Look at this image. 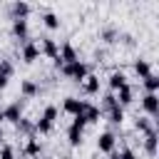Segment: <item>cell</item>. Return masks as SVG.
Masks as SVG:
<instances>
[{
	"label": "cell",
	"mask_w": 159,
	"mask_h": 159,
	"mask_svg": "<svg viewBox=\"0 0 159 159\" xmlns=\"http://www.w3.org/2000/svg\"><path fill=\"white\" fill-rule=\"evenodd\" d=\"M99 112H104L107 119H109L112 124H122V122H124V107L117 102L114 92H107V94L102 97V107H99Z\"/></svg>",
	"instance_id": "cell-1"
},
{
	"label": "cell",
	"mask_w": 159,
	"mask_h": 159,
	"mask_svg": "<svg viewBox=\"0 0 159 159\" xmlns=\"http://www.w3.org/2000/svg\"><path fill=\"white\" fill-rule=\"evenodd\" d=\"M55 119H57V107L55 104H47L40 114V119L35 122V134H50L52 127H55Z\"/></svg>",
	"instance_id": "cell-2"
},
{
	"label": "cell",
	"mask_w": 159,
	"mask_h": 159,
	"mask_svg": "<svg viewBox=\"0 0 159 159\" xmlns=\"http://www.w3.org/2000/svg\"><path fill=\"white\" fill-rule=\"evenodd\" d=\"M60 72H62L65 77L75 80V82H82V80L89 75V65H84L82 60H75V62H70V65H62Z\"/></svg>",
	"instance_id": "cell-3"
},
{
	"label": "cell",
	"mask_w": 159,
	"mask_h": 159,
	"mask_svg": "<svg viewBox=\"0 0 159 159\" xmlns=\"http://www.w3.org/2000/svg\"><path fill=\"white\" fill-rule=\"evenodd\" d=\"M84 119H82V114H77V117H72V124L67 127V142H70V147H80V142H82V132H84Z\"/></svg>",
	"instance_id": "cell-4"
},
{
	"label": "cell",
	"mask_w": 159,
	"mask_h": 159,
	"mask_svg": "<svg viewBox=\"0 0 159 159\" xmlns=\"http://www.w3.org/2000/svg\"><path fill=\"white\" fill-rule=\"evenodd\" d=\"M10 17L12 20H27V15L32 12V5L30 2H25V0H15L12 5H10Z\"/></svg>",
	"instance_id": "cell-5"
},
{
	"label": "cell",
	"mask_w": 159,
	"mask_h": 159,
	"mask_svg": "<svg viewBox=\"0 0 159 159\" xmlns=\"http://www.w3.org/2000/svg\"><path fill=\"white\" fill-rule=\"evenodd\" d=\"M42 42L37 45L40 47V55H45V57H50V60H57L60 57V45L52 40V37H40Z\"/></svg>",
	"instance_id": "cell-6"
},
{
	"label": "cell",
	"mask_w": 159,
	"mask_h": 159,
	"mask_svg": "<svg viewBox=\"0 0 159 159\" xmlns=\"http://www.w3.org/2000/svg\"><path fill=\"white\" fill-rule=\"evenodd\" d=\"M2 119H7L10 124H17L20 119H22V102L17 99V102H10L5 109H2Z\"/></svg>",
	"instance_id": "cell-7"
},
{
	"label": "cell",
	"mask_w": 159,
	"mask_h": 159,
	"mask_svg": "<svg viewBox=\"0 0 159 159\" xmlns=\"http://www.w3.org/2000/svg\"><path fill=\"white\" fill-rule=\"evenodd\" d=\"M114 147H117V137H114V132H102V134L97 137V149H99V152L112 154Z\"/></svg>",
	"instance_id": "cell-8"
},
{
	"label": "cell",
	"mask_w": 159,
	"mask_h": 159,
	"mask_svg": "<svg viewBox=\"0 0 159 159\" xmlns=\"http://www.w3.org/2000/svg\"><path fill=\"white\" fill-rule=\"evenodd\" d=\"M142 109L149 114V119L159 117V97H157V94H147V92H144V97H142Z\"/></svg>",
	"instance_id": "cell-9"
},
{
	"label": "cell",
	"mask_w": 159,
	"mask_h": 159,
	"mask_svg": "<svg viewBox=\"0 0 159 159\" xmlns=\"http://www.w3.org/2000/svg\"><path fill=\"white\" fill-rule=\"evenodd\" d=\"M84 107H87V102H84V99H77V97H65V102H62V109H65L67 114H72V117L82 114Z\"/></svg>",
	"instance_id": "cell-10"
},
{
	"label": "cell",
	"mask_w": 159,
	"mask_h": 159,
	"mask_svg": "<svg viewBox=\"0 0 159 159\" xmlns=\"http://www.w3.org/2000/svg\"><path fill=\"white\" fill-rule=\"evenodd\" d=\"M10 32H12L15 40H20V45L27 42V35H30V25H27V20H12Z\"/></svg>",
	"instance_id": "cell-11"
},
{
	"label": "cell",
	"mask_w": 159,
	"mask_h": 159,
	"mask_svg": "<svg viewBox=\"0 0 159 159\" xmlns=\"http://www.w3.org/2000/svg\"><path fill=\"white\" fill-rule=\"evenodd\" d=\"M20 55H22V60H25L27 65H32V62L40 57V47H37V42H32V40L22 42V47H20Z\"/></svg>",
	"instance_id": "cell-12"
},
{
	"label": "cell",
	"mask_w": 159,
	"mask_h": 159,
	"mask_svg": "<svg viewBox=\"0 0 159 159\" xmlns=\"http://www.w3.org/2000/svg\"><path fill=\"white\" fill-rule=\"evenodd\" d=\"M75 60H80L75 45H72V42H62V45H60V62H62V65H70V62H75Z\"/></svg>",
	"instance_id": "cell-13"
},
{
	"label": "cell",
	"mask_w": 159,
	"mask_h": 159,
	"mask_svg": "<svg viewBox=\"0 0 159 159\" xmlns=\"http://www.w3.org/2000/svg\"><path fill=\"white\" fill-rule=\"evenodd\" d=\"M114 97H117V102H119L122 107H124V104H132V102H134V87L127 82L124 87H119V89L114 92Z\"/></svg>",
	"instance_id": "cell-14"
},
{
	"label": "cell",
	"mask_w": 159,
	"mask_h": 159,
	"mask_svg": "<svg viewBox=\"0 0 159 159\" xmlns=\"http://www.w3.org/2000/svg\"><path fill=\"white\" fill-rule=\"evenodd\" d=\"M132 67H134V75H137L139 80H144V77H149V75H152V62H149V60H144V57H137Z\"/></svg>",
	"instance_id": "cell-15"
},
{
	"label": "cell",
	"mask_w": 159,
	"mask_h": 159,
	"mask_svg": "<svg viewBox=\"0 0 159 159\" xmlns=\"http://www.w3.org/2000/svg\"><path fill=\"white\" fill-rule=\"evenodd\" d=\"M80 84H82V92L84 94H97L99 92V77L97 75H87Z\"/></svg>",
	"instance_id": "cell-16"
},
{
	"label": "cell",
	"mask_w": 159,
	"mask_h": 159,
	"mask_svg": "<svg viewBox=\"0 0 159 159\" xmlns=\"http://www.w3.org/2000/svg\"><path fill=\"white\" fill-rule=\"evenodd\" d=\"M20 94L27 97V99H30V97H37V94H40V84H37L35 80H22V82H20Z\"/></svg>",
	"instance_id": "cell-17"
},
{
	"label": "cell",
	"mask_w": 159,
	"mask_h": 159,
	"mask_svg": "<svg viewBox=\"0 0 159 159\" xmlns=\"http://www.w3.org/2000/svg\"><path fill=\"white\" fill-rule=\"evenodd\" d=\"M157 144H159V139H157V129H152L149 134H144V152H147V157H157Z\"/></svg>",
	"instance_id": "cell-18"
},
{
	"label": "cell",
	"mask_w": 159,
	"mask_h": 159,
	"mask_svg": "<svg viewBox=\"0 0 159 159\" xmlns=\"http://www.w3.org/2000/svg\"><path fill=\"white\" fill-rule=\"evenodd\" d=\"M107 82H109V89H112V92H117L119 87H124V84H127V75H124L122 70H112V75H109V80H107Z\"/></svg>",
	"instance_id": "cell-19"
},
{
	"label": "cell",
	"mask_w": 159,
	"mask_h": 159,
	"mask_svg": "<svg viewBox=\"0 0 159 159\" xmlns=\"http://www.w3.org/2000/svg\"><path fill=\"white\" fill-rule=\"evenodd\" d=\"M99 117H102L99 107H94V104H89V102H87V107H84V112H82L84 124H94V122H99Z\"/></svg>",
	"instance_id": "cell-20"
},
{
	"label": "cell",
	"mask_w": 159,
	"mask_h": 159,
	"mask_svg": "<svg viewBox=\"0 0 159 159\" xmlns=\"http://www.w3.org/2000/svg\"><path fill=\"white\" fill-rule=\"evenodd\" d=\"M15 129H17V134L25 137V139H27V137H35V122H30V119H25V117L15 124Z\"/></svg>",
	"instance_id": "cell-21"
},
{
	"label": "cell",
	"mask_w": 159,
	"mask_h": 159,
	"mask_svg": "<svg viewBox=\"0 0 159 159\" xmlns=\"http://www.w3.org/2000/svg\"><path fill=\"white\" fill-rule=\"evenodd\" d=\"M10 77H12V62L10 60H0V89L7 84Z\"/></svg>",
	"instance_id": "cell-22"
},
{
	"label": "cell",
	"mask_w": 159,
	"mask_h": 159,
	"mask_svg": "<svg viewBox=\"0 0 159 159\" xmlns=\"http://www.w3.org/2000/svg\"><path fill=\"white\" fill-rule=\"evenodd\" d=\"M99 37H102V42H107V45H114V42L119 40V30H117L114 25H109V27H104V30L99 32Z\"/></svg>",
	"instance_id": "cell-23"
},
{
	"label": "cell",
	"mask_w": 159,
	"mask_h": 159,
	"mask_svg": "<svg viewBox=\"0 0 159 159\" xmlns=\"http://www.w3.org/2000/svg\"><path fill=\"white\" fill-rule=\"evenodd\" d=\"M134 129H137V132H142V134H149V132H152V129H157V127H154V122H152L149 117H137Z\"/></svg>",
	"instance_id": "cell-24"
},
{
	"label": "cell",
	"mask_w": 159,
	"mask_h": 159,
	"mask_svg": "<svg viewBox=\"0 0 159 159\" xmlns=\"http://www.w3.org/2000/svg\"><path fill=\"white\" fill-rule=\"evenodd\" d=\"M42 152V144H40V139H35V137H27V142H25V154L27 157H37Z\"/></svg>",
	"instance_id": "cell-25"
},
{
	"label": "cell",
	"mask_w": 159,
	"mask_h": 159,
	"mask_svg": "<svg viewBox=\"0 0 159 159\" xmlns=\"http://www.w3.org/2000/svg\"><path fill=\"white\" fill-rule=\"evenodd\" d=\"M60 22H62V20H60V15H55V12H50V10H47V12H42V25H45V27L57 30V27H60Z\"/></svg>",
	"instance_id": "cell-26"
},
{
	"label": "cell",
	"mask_w": 159,
	"mask_h": 159,
	"mask_svg": "<svg viewBox=\"0 0 159 159\" xmlns=\"http://www.w3.org/2000/svg\"><path fill=\"white\" fill-rule=\"evenodd\" d=\"M142 84H144V89H147V94H157V89H159V77L152 72L149 77H144L142 80Z\"/></svg>",
	"instance_id": "cell-27"
},
{
	"label": "cell",
	"mask_w": 159,
	"mask_h": 159,
	"mask_svg": "<svg viewBox=\"0 0 159 159\" xmlns=\"http://www.w3.org/2000/svg\"><path fill=\"white\" fill-rule=\"evenodd\" d=\"M0 159H15V149H12L10 144H5V147L0 149Z\"/></svg>",
	"instance_id": "cell-28"
},
{
	"label": "cell",
	"mask_w": 159,
	"mask_h": 159,
	"mask_svg": "<svg viewBox=\"0 0 159 159\" xmlns=\"http://www.w3.org/2000/svg\"><path fill=\"white\" fill-rule=\"evenodd\" d=\"M119 159H137V154H134L132 147H124V149L119 152Z\"/></svg>",
	"instance_id": "cell-29"
},
{
	"label": "cell",
	"mask_w": 159,
	"mask_h": 159,
	"mask_svg": "<svg viewBox=\"0 0 159 159\" xmlns=\"http://www.w3.org/2000/svg\"><path fill=\"white\" fill-rule=\"evenodd\" d=\"M104 55H107V50H94V60H97V62H102Z\"/></svg>",
	"instance_id": "cell-30"
},
{
	"label": "cell",
	"mask_w": 159,
	"mask_h": 159,
	"mask_svg": "<svg viewBox=\"0 0 159 159\" xmlns=\"http://www.w3.org/2000/svg\"><path fill=\"white\" fill-rule=\"evenodd\" d=\"M109 159H119V152H112V154H109Z\"/></svg>",
	"instance_id": "cell-31"
},
{
	"label": "cell",
	"mask_w": 159,
	"mask_h": 159,
	"mask_svg": "<svg viewBox=\"0 0 159 159\" xmlns=\"http://www.w3.org/2000/svg\"><path fill=\"white\" fill-rule=\"evenodd\" d=\"M2 122H5V119H2V109H0V129H2Z\"/></svg>",
	"instance_id": "cell-32"
},
{
	"label": "cell",
	"mask_w": 159,
	"mask_h": 159,
	"mask_svg": "<svg viewBox=\"0 0 159 159\" xmlns=\"http://www.w3.org/2000/svg\"><path fill=\"white\" fill-rule=\"evenodd\" d=\"M0 139H2V129H0Z\"/></svg>",
	"instance_id": "cell-33"
}]
</instances>
